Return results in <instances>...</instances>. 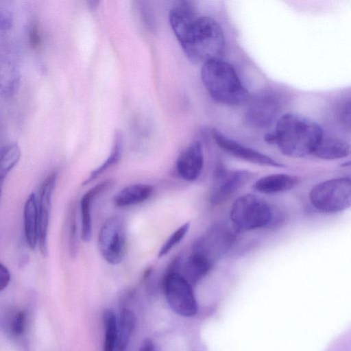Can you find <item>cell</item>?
Segmentation results:
<instances>
[{
  "mask_svg": "<svg viewBox=\"0 0 351 351\" xmlns=\"http://www.w3.org/2000/svg\"><path fill=\"white\" fill-rule=\"evenodd\" d=\"M27 313L21 310L17 311L13 316L10 322V331L15 337H21L26 330L27 327Z\"/></svg>",
  "mask_w": 351,
  "mask_h": 351,
  "instance_id": "obj_26",
  "label": "cell"
},
{
  "mask_svg": "<svg viewBox=\"0 0 351 351\" xmlns=\"http://www.w3.org/2000/svg\"><path fill=\"white\" fill-rule=\"evenodd\" d=\"M57 173L48 175L40 185L36 197L38 219V245L43 257L48 254L47 235L51 197L56 184Z\"/></svg>",
  "mask_w": 351,
  "mask_h": 351,
  "instance_id": "obj_11",
  "label": "cell"
},
{
  "mask_svg": "<svg viewBox=\"0 0 351 351\" xmlns=\"http://www.w3.org/2000/svg\"><path fill=\"white\" fill-rule=\"evenodd\" d=\"M201 78L210 96L219 103L239 106L250 97L233 66L221 58L204 63Z\"/></svg>",
  "mask_w": 351,
  "mask_h": 351,
  "instance_id": "obj_3",
  "label": "cell"
},
{
  "mask_svg": "<svg viewBox=\"0 0 351 351\" xmlns=\"http://www.w3.org/2000/svg\"><path fill=\"white\" fill-rule=\"evenodd\" d=\"M173 32L184 52L195 63L219 59L225 49V38L212 18L195 16L179 23Z\"/></svg>",
  "mask_w": 351,
  "mask_h": 351,
  "instance_id": "obj_1",
  "label": "cell"
},
{
  "mask_svg": "<svg viewBox=\"0 0 351 351\" xmlns=\"http://www.w3.org/2000/svg\"><path fill=\"white\" fill-rule=\"evenodd\" d=\"M245 112L247 123L253 128H265L277 119L280 111V101L271 93H263L248 99Z\"/></svg>",
  "mask_w": 351,
  "mask_h": 351,
  "instance_id": "obj_10",
  "label": "cell"
},
{
  "mask_svg": "<svg viewBox=\"0 0 351 351\" xmlns=\"http://www.w3.org/2000/svg\"><path fill=\"white\" fill-rule=\"evenodd\" d=\"M230 218L234 232L241 233L272 225L276 215L265 199L253 194H245L232 204Z\"/></svg>",
  "mask_w": 351,
  "mask_h": 351,
  "instance_id": "obj_4",
  "label": "cell"
},
{
  "mask_svg": "<svg viewBox=\"0 0 351 351\" xmlns=\"http://www.w3.org/2000/svg\"><path fill=\"white\" fill-rule=\"evenodd\" d=\"M300 182L298 177L286 173H274L263 176L253 184V189L263 194H275L291 190Z\"/></svg>",
  "mask_w": 351,
  "mask_h": 351,
  "instance_id": "obj_17",
  "label": "cell"
},
{
  "mask_svg": "<svg viewBox=\"0 0 351 351\" xmlns=\"http://www.w3.org/2000/svg\"><path fill=\"white\" fill-rule=\"evenodd\" d=\"M152 186L147 184H134L122 189L114 197L118 207H128L144 202L153 193Z\"/></svg>",
  "mask_w": 351,
  "mask_h": 351,
  "instance_id": "obj_20",
  "label": "cell"
},
{
  "mask_svg": "<svg viewBox=\"0 0 351 351\" xmlns=\"http://www.w3.org/2000/svg\"><path fill=\"white\" fill-rule=\"evenodd\" d=\"M341 119L346 125L350 127V103L348 102L347 105L345 106L343 108V112L341 113Z\"/></svg>",
  "mask_w": 351,
  "mask_h": 351,
  "instance_id": "obj_32",
  "label": "cell"
},
{
  "mask_svg": "<svg viewBox=\"0 0 351 351\" xmlns=\"http://www.w3.org/2000/svg\"><path fill=\"white\" fill-rule=\"evenodd\" d=\"M211 134L216 144L221 149L234 157L263 166L274 167H285L283 164L276 161L269 156L252 148L246 147L226 136L215 129L212 130Z\"/></svg>",
  "mask_w": 351,
  "mask_h": 351,
  "instance_id": "obj_12",
  "label": "cell"
},
{
  "mask_svg": "<svg viewBox=\"0 0 351 351\" xmlns=\"http://www.w3.org/2000/svg\"><path fill=\"white\" fill-rule=\"evenodd\" d=\"M28 37L32 47L36 50L42 46V36L36 22L32 23L29 28Z\"/></svg>",
  "mask_w": 351,
  "mask_h": 351,
  "instance_id": "obj_29",
  "label": "cell"
},
{
  "mask_svg": "<svg viewBox=\"0 0 351 351\" xmlns=\"http://www.w3.org/2000/svg\"><path fill=\"white\" fill-rule=\"evenodd\" d=\"M190 228V222L187 221L178 228L166 240L159 250L158 256L162 257L167 254L186 236Z\"/></svg>",
  "mask_w": 351,
  "mask_h": 351,
  "instance_id": "obj_25",
  "label": "cell"
},
{
  "mask_svg": "<svg viewBox=\"0 0 351 351\" xmlns=\"http://www.w3.org/2000/svg\"><path fill=\"white\" fill-rule=\"evenodd\" d=\"M136 324L134 313L123 308L117 320V337L115 351H125Z\"/></svg>",
  "mask_w": 351,
  "mask_h": 351,
  "instance_id": "obj_21",
  "label": "cell"
},
{
  "mask_svg": "<svg viewBox=\"0 0 351 351\" xmlns=\"http://www.w3.org/2000/svg\"><path fill=\"white\" fill-rule=\"evenodd\" d=\"M213 267V265L206 258L191 252L186 259L182 260L180 273L194 286L210 272Z\"/></svg>",
  "mask_w": 351,
  "mask_h": 351,
  "instance_id": "obj_18",
  "label": "cell"
},
{
  "mask_svg": "<svg viewBox=\"0 0 351 351\" xmlns=\"http://www.w3.org/2000/svg\"><path fill=\"white\" fill-rule=\"evenodd\" d=\"M98 247L104 259L110 265L122 262L126 252V231L123 219L114 216L101 227L98 235Z\"/></svg>",
  "mask_w": 351,
  "mask_h": 351,
  "instance_id": "obj_8",
  "label": "cell"
},
{
  "mask_svg": "<svg viewBox=\"0 0 351 351\" xmlns=\"http://www.w3.org/2000/svg\"><path fill=\"white\" fill-rule=\"evenodd\" d=\"M255 176L247 170L228 171L218 168L214 174L209 201L213 205L221 204Z\"/></svg>",
  "mask_w": 351,
  "mask_h": 351,
  "instance_id": "obj_9",
  "label": "cell"
},
{
  "mask_svg": "<svg viewBox=\"0 0 351 351\" xmlns=\"http://www.w3.org/2000/svg\"><path fill=\"white\" fill-rule=\"evenodd\" d=\"M309 200L315 208L324 213H337L347 210L351 204L350 177L317 183L309 192Z\"/></svg>",
  "mask_w": 351,
  "mask_h": 351,
  "instance_id": "obj_5",
  "label": "cell"
},
{
  "mask_svg": "<svg viewBox=\"0 0 351 351\" xmlns=\"http://www.w3.org/2000/svg\"><path fill=\"white\" fill-rule=\"evenodd\" d=\"M75 210H72L69 216V251L71 256H75L77 251V233Z\"/></svg>",
  "mask_w": 351,
  "mask_h": 351,
  "instance_id": "obj_27",
  "label": "cell"
},
{
  "mask_svg": "<svg viewBox=\"0 0 351 351\" xmlns=\"http://www.w3.org/2000/svg\"><path fill=\"white\" fill-rule=\"evenodd\" d=\"M10 279L11 276L9 269L0 262V292L8 287Z\"/></svg>",
  "mask_w": 351,
  "mask_h": 351,
  "instance_id": "obj_30",
  "label": "cell"
},
{
  "mask_svg": "<svg viewBox=\"0 0 351 351\" xmlns=\"http://www.w3.org/2000/svg\"><path fill=\"white\" fill-rule=\"evenodd\" d=\"M104 324V351H115L117 337V319L110 310H106L103 315Z\"/></svg>",
  "mask_w": 351,
  "mask_h": 351,
  "instance_id": "obj_24",
  "label": "cell"
},
{
  "mask_svg": "<svg viewBox=\"0 0 351 351\" xmlns=\"http://www.w3.org/2000/svg\"><path fill=\"white\" fill-rule=\"evenodd\" d=\"M162 288L171 308L182 317H192L198 310L193 286L180 272L165 271Z\"/></svg>",
  "mask_w": 351,
  "mask_h": 351,
  "instance_id": "obj_7",
  "label": "cell"
},
{
  "mask_svg": "<svg viewBox=\"0 0 351 351\" xmlns=\"http://www.w3.org/2000/svg\"><path fill=\"white\" fill-rule=\"evenodd\" d=\"M24 232L26 242L31 250L38 245V219L36 196L31 193L27 198L23 209Z\"/></svg>",
  "mask_w": 351,
  "mask_h": 351,
  "instance_id": "obj_19",
  "label": "cell"
},
{
  "mask_svg": "<svg viewBox=\"0 0 351 351\" xmlns=\"http://www.w3.org/2000/svg\"><path fill=\"white\" fill-rule=\"evenodd\" d=\"M138 351H155V346L153 341L149 338H145L143 341Z\"/></svg>",
  "mask_w": 351,
  "mask_h": 351,
  "instance_id": "obj_31",
  "label": "cell"
},
{
  "mask_svg": "<svg viewBox=\"0 0 351 351\" xmlns=\"http://www.w3.org/2000/svg\"><path fill=\"white\" fill-rule=\"evenodd\" d=\"M122 153V136L119 132L115 135L113 145L111 152L108 158L103 162V163L92 171L86 180L83 182V185H86L104 171L116 165L120 160Z\"/></svg>",
  "mask_w": 351,
  "mask_h": 351,
  "instance_id": "obj_23",
  "label": "cell"
},
{
  "mask_svg": "<svg viewBox=\"0 0 351 351\" xmlns=\"http://www.w3.org/2000/svg\"><path fill=\"white\" fill-rule=\"evenodd\" d=\"M350 152V145L346 141L324 133L312 155L324 160H337L347 157Z\"/></svg>",
  "mask_w": 351,
  "mask_h": 351,
  "instance_id": "obj_16",
  "label": "cell"
},
{
  "mask_svg": "<svg viewBox=\"0 0 351 351\" xmlns=\"http://www.w3.org/2000/svg\"><path fill=\"white\" fill-rule=\"evenodd\" d=\"M324 133L320 125L309 118L287 113L277 121L274 132L267 134L265 140L276 144L285 156L302 158L313 154Z\"/></svg>",
  "mask_w": 351,
  "mask_h": 351,
  "instance_id": "obj_2",
  "label": "cell"
},
{
  "mask_svg": "<svg viewBox=\"0 0 351 351\" xmlns=\"http://www.w3.org/2000/svg\"><path fill=\"white\" fill-rule=\"evenodd\" d=\"M112 184L110 180L98 183L87 191L80 200L81 238L84 242H88L92 237L91 207L94 199L108 189Z\"/></svg>",
  "mask_w": 351,
  "mask_h": 351,
  "instance_id": "obj_15",
  "label": "cell"
},
{
  "mask_svg": "<svg viewBox=\"0 0 351 351\" xmlns=\"http://www.w3.org/2000/svg\"><path fill=\"white\" fill-rule=\"evenodd\" d=\"M235 234L232 226L223 222L215 223L196 239L192 252L202 255L214 265L232 247Z\"/></svg>",
  "mask_w": 351,
  "mask_h": 351,
  "instance_id": "obj_6",
  "label": "cell"
},
{
  "mask_svg": "<svg viewBox=\"0 0 351 351\" xmlns=\"http://www.w3.org/2000/svg\"><path fill=\"white\" fill-rule=\"evenodd\" d=\"M21 72L16 60L5 53H0V95L13 96L19 89Z\"/></svg>",
  "mask_w": 351,
  "mask_h": 351,
  "instance_id": "obj_14",
  "label": "cell"
},
{
  "mask_svg": "<svg viewBox=\"0 0 351 351\" xmlns=\"http://www.w3.org/2000/svg\"><path fill=\"white\" fill-rule=\"evenodd\" d=\"M21 157V149L16 143L3 147L0 151V202L5 180L9 172L17 164Z\"/></svg>",
  "mask_w": 351,
  "mask_h": 351,
  "instance_id": "obj_22",
  "label": "cell"
},
{
  "mask_svg": "<svg viewBox=\"0 0 351 351\" xmlns=\"http://www.w3.org/2000/svg\"><path fill=\"white\" fill-rule=\"evenodd\" d=\"M204 167L202 144L195 141L189 145L178 156L176 169L179 176L188 182L196 180Z\"/></svg>",
  "mask_w": 351,
  "mask_h": 351,
  "instance_id": "obj_13",
  "label": "cell"
},
{
  "mask_svg": "<svg viewBox=\"0 0 351 351\" xmlns=\"http://www.w3.org/2000/svg\"><path fill=\"white\" fill-rule=\"evenodd\" d=\"M14 23V17L11 10L3 3L0 2V32L9 31Z\"/></svg>",
  "mask_w": 351,
  "mask_h": 351,
  "instance_id": "obj_28",
  "label": "cell"
}]
</instances>
